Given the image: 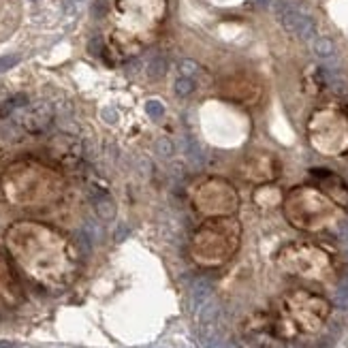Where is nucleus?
<instances>
[{
    "label": "nucleus",
    "mask_w": 348,
    "mask_h": 348,
    "mask_svg": "<svg viewBox=\"0 0 348 348\" xmlns=\"http://www.w3.org/2000/svg\"><path fill=\"white\" fill-rule=\"evenodd\" d=\"M9 244L17 261L43 282H64L73 269L71 248L47 229L17 227L9 235Z\"/></svg>",
    "instance_id": "nucleus-1"
},
{
    "label": "nucleus",
    "mask_w": 348,
    "mask_h": 348,
    "mask_svg": "<svg viewBox=\"0 0 348 348\" xmlns=\"http://www.w3.org/2000/svg\"><path fill=\"white\" fill-rule=\"evenodd\" d=\"M239 225L235 220H210L194 233L190 252L203 267H216L227 263L239 246Z\"/></svg>",
    "instance_id": "nucleus-2"
},
{
    "label": "nucleus",
    "mask_w": 348,
    "mask_h": 348,
    "mask_svg": "<svg viewBox=\"0 0 348 348\" xmlns=\"http://www.w3.org/2000/svg\"><path fill=\"white\" fill-rule=\"evenodd\" d=\"M329 316V303L306 291H295L284 299L282 316L273 320V331L280 337H295L299 329L316 331Z\"/></svg>",
    "instance_id": "nucleus-3"
},
{
    "label": "nucleus",
    "mask_w": 348,
    "mask_h": 348,
    "mask_svg": "<svg viewBox=\"0 0 348 348\" xmlns=\"http://www.w3.org/2000/svg\"><path fill=\"white\" fill-rule=\"evenodd\" d=\"M278 265L280 269L293 275H301V278H312L320 280L329 273V256L325 250L310 244H291L278 254Z\"/></svg>",
    "instance_id": "nucleus-4"
},
{
    "label": "nucleus",
    "mask_w": 348,
    "mask_h": 348,
    "mask_svg": "<svg viewBox=\"0 0 348 348\" xmlns=\"http://www.w3.org/2000/svg\"><path fill=\"white\" fill-rule=\"evenodd\" d=\"M287 212H289V220L293 225L299 229H308V231L320 229L329 216V207L320 199H316L314 194H308L303 199L293 197L289 201Z\"/></svg>",
    "instance_id": "nucleus-5"
},
{
    "label": "nucleus",
    "mask_w": 348,
    "mask_h": 348,
    "mask_svg": "<svg viewBox=\"0 0 348 348\" xmlns=\"http://www.w3.org/2000/svg\"><path fill=\"white\" fill-rule=\"evenodd\" d=\"M271 7H273V13H275V17H278V22L282 24L284 30L295 34V37H299L301 41L314 39L316 26H314V22H312V17L297 11L295 7H291L289 3H284V0H273Z\"/></svg>",
    "instance_id": "nucleus-6"
},
{
    "label": "nucleus",
    "mask_w": 348,
    "mask_h": 348,
    "mask_svg": "<svg viewBox=\"0 0 348 348\" xmlns=\"http://www.w3.org/2000/svg\"><path fill=\"white\" fill-rule=\"evenodd\" d=\"M20 113H22L20 124L24 128H28L30 132H39L41 128H45L51 120V109L45 103H37V105H32L30 109H22Z\"/></svg>",
    "instance_id": "nucleus-7"
},
{
    "label": "nucleus",
    "mask_w": 348,
    "mask_h": 348,
    "mask_svg": "<svg viewBox=\"0 0 348 348\" xmlns=\"http://www.w3.org/2000/svg\"><path fill=\"white\" fill-rule=\"evenodd\" d=\"M15 280H13V275L11 271H9V267L5 263V258L3 254H0V297H5V299H13L15 297Z\"/></svg>",
    "instance_id": "nucleus-8"
},
{
    "label": "nucleus",
    "mask_w": 348,
    "mask_h": 348,
    "mask_svg": "<svg viewBox=\"0 0 348 348\" xmlns=\"http://www.w3.org/2000/svg\"><path fill=\"white\" fill-rule=\"evenodd\" d=\"M167 68H169L167 56H163V53H156V56H152V60L148 62V77H150V79H160V77H165Z\"/></svg>",
    "instance_id": "nucleus-9"
},
{
    "label": "nucleus",
    "mask_w": 348,
    "mask_h": 348,
    "mask_svg": "<svg viewBox=\"0 0 348 348\" xmlns=\"http://www.w3.org/2000/svg\"><path fill=\"white\" fill-rule=\"evenodd\" d=\"M312 51H314L318 58H331L333 53H335V45H333L331 39L318 37V39L312 41Z\"/></svg>",
    "instance_id": "nucleus-10"
},
{
    "label": "nucleus",
    "mask_w": 348,
    "mask_h": 348,
    "mask_svg": "<svg viewBox=\"0 0 348 348\" xmlns=\"http://www.w3.org/2000/svg\"><path fill=\"white\" fill-rule=\"evenodd\" d=\"M94 210H96V216L103 218V220H111L115 216V205L109 197H101L94 201Z\"/></svg>",
    "instance_id": "nucleus-11"
},
{
    "label": "nucleus",
    "mask_w": 348,
    "mask_h": 348,
    "mask_svg": "<svg viewBox=\"0 0 348 348\" xmlns=\"http://www.w3.org/2000/svg\"><path fill=\"white\" fill-rule=\"evenodd\" d=\"M24 105H28V99H26L24 94H17V96H13V99H9L3 107H0V115H9L11 111L20 109V107H24Z\"/></svg>",
    "instance_id": "nucleus-12"
},
{
    "label": "nucleus",
    "mask_w": 348,
    "mask_h": 348,
    "mask_svg": "<svg viewBox=\"0 0 348 348\" xmlns=\"http://www.w3.org/2000/svg\"><path fill=\"white\" fill-rule=\"evenodd\" d=\"M192 90H194V84H192L190 77H180L175 82V92H177V96H188Z\"/></svg>",
    "instance_id": "nucleus-13"
},
{
    "label": "nucleus",
    "mask_w": 348,
    "mask_h": 348,
    "mask_svg": "<svg viewBox=\"0 0 348 348\" xmlns=\"http://www.w3.org/2000/svg\"><path fill=\"white\" fill-rule=\"evenodd\" d=\"M146 111L152 120H160L163 118V113H165V107L163 103H158V101H148L146 103Z\"/></svg>",
    "instance_id": "nucleus-14"
},
{
    "label": "nucleus",
    "mask_w": 348,
    "mask_h": 348,
    "mask_svg": "<svg viewBox=\"0 0 348 348\" xmlns=\"http://www.w3.org/2000/svg\"><path fill=\"white\" fill-rule=\"evenodd\" d=\"M218 314V303H203L199 308V316L201 320H214Z\"/></svg>",
    "instance_id": "nucleus-15"
},
{
    "label": "nucleus",
    "mask_w": 348,
    "mask_h": 348,
    "mask_svg": "<svg viewBox=\"0 0 348 348\" xmlns=\"http://www.w3.org/2000/svg\"><path fill=\"white\" fill-rule=\"evenodd\" d=\"M180 71L184 73V77H190V75H197L199 73V64L192 60H182L180 62Z\"/></svg>",
    "instance_id": "nucleus-16"
},
{
    "label": "nucleus",
    "mask_w": 348,
    "mask_h": 348,
    "mask_svg": "<svg viewBox=\"0 0 348 348\" xmlns=\"http://www.w3.org/2000/svg\"><path fill=\"white\" fill-rule=\"evenodd\" d=\"M210 282H199L197 284V287H194V299H197V301H203L205 297H207L210 295Z\"/></svg>",
    "instance_id": "nucleus-17"
},
{
    "label": "nucleus",
    "mask_w": 348,
    "mask_h": 348,
    "mask_svg": "<svg viewBox=\"0 0 348 348\" xmlns=\"http://www.w3.org/2000/svg\"><path fill=\"white\" fill-rule=\"evenodd\" d=\"M17 62H20V56H3L0 58V73H5V71L15 66Z\"/></svg>",
    "instance_id": "nucleus-18"
},
{
    "label": "nucleus",
    "mask_w": 348,
    "mask_h": 348,
    "mask_svg": "<svg viewBox=\"0 0 348 348\" xmlns=\"http://www.w3.org/2000/svg\"><path fill=\"white\" fill-rule=\"evenodd\" d=\"M158 152H160L163 156H171V154H173L171 141H169V139H160V141H158Z\"/></svg>",
    "instance_id": "nucleus-19"
},
{
    "label": "nucleus",
    "mask_w": 348,
    "mask_h": 348,
    "mask_svg": "<svg viewBox=\"0 0 348 348\" xmlns=\"http://www.w3.org/2000/svg\"><path fill=\"white\" fill-rule=\"evenodd\" d=\"M105 9H107V3H105V0H96V5H94V15H96V17H103V15H105Z\"/></svg>",
    "instance_id": "nucleus-20"
},
{
    "label": "nucleus",
    "mask_w": 348,
    "mask_h": 348,
    "mask_svg": "<svg viewBox=\"0 0 348 348\" xmlns=\"http://www.w3.org/2000/svg\"><path fill=\"white\" fill-rule=\"evenodd\" d=\"M90 51H92V53H99V51H101V39H99V37L90 41Z\"/></svg>",
    "instance_id": "nucleus-21"
},
{
    "label": "nucleus",
    "mask_w": 348,
    "mask_h": 348,
    "mask_svg": "<svg viewBox=\"0 0 348 348\" xmlns=\"http://www.w3.org/2000/svg\"><path fill=\"white\" fill-rule=\"evenodd\" d=\"M271 3H273V0H254V5H256L258 9H267V7H271Z\"/></svg>",
    "instance_id": "nucleus-22"
},
{
    "label": "nucleus",
    "mask_w": 348,
    "mask_h": 348,
    "mask_svg": "<svg viewBox=\"0 0 348 348\" xmlns=\"http://www.w3.org/2000/svg\"><path fill=\"white\" fill-rule=\"evenodd\" d=\"M103 118H105L107 122H115V111H111V109H107V111L103 113Z\"/></svg>",
    "instance_id": "nucleus-23"
},
{
    "label": "nucleus",
    "mask_w": 348,
    "mask_h": 348,
    "mask_svg": "<svg viewBox=\"0 0 348 348\" xmlns=\"http://www.w3.org/2000/svg\"><path fill=\"white\" fill-rule=\"evenodd\" d=\"M30 3H41V0H30Z\"/></svg>",
    "instance_id": "nucleus-24"
}]
</instances>
